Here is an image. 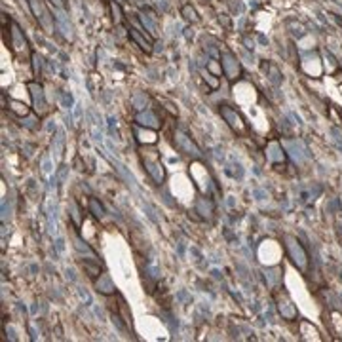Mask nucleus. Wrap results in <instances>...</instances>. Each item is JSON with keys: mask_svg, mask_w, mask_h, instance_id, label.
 Returning <instances> with one entry per match:
<instances>
[{"mask_svg": "<svg viewBox=\"0 0 342 342\" xmlns=\"http://www.w3.org/2000/svg\"><path fill=\"white\" fill-rule=\"evenodd\" d=\"M223 116L227 118V122L230 124V128H232L234 131H238V133H244V131H245V122L234 113L232 109H223Z\"/></svg>", "mask_w": 342, "mask_h": 342, "instance_id": "f257e3e1", "label": "nucleus"}, {"mask_svg": "<svg viewBox=\"0 0 342 342\" xmlns=\"http://www.w3.org/2000/svg\"><path fill=\"white\" fill-rule=\"evenodd\" d=\"M29 90L33 93V101H34V109L38 114L46 113V101H44V93H42V88L36 86V84H29Z\"/></svg>", "mask_w": 342, "mask_h": 342, "instance_id": "f03ea898", "label": "nucleus"}, {"mask_svg": "<svg viewBox=\"0 0 342 342\" xmlns=\"http://www.w3.org/2000/svg\"><path fill=\"white\" fill-rule=\"evenodd\" d=\"M145 167H147V173L152 175V179L156 182H162L165 179V173L162 169V163L160 162H150V160H145Z\"/></svg>", "mask_w": 342, "mask_h": 342, "instance_id": "7ed1b4c3", "label": "nucleus"}, {"mask_svg": "<svg viewBox=\"0 0 342 342\" xmlns=\"http://www.w3.org/2000/svg\"><path fill=\"white\" fill-rule=\"evenodd\" d=\"M95 287H97V291L103 293V295H114V293H116V287L111 283V277H109L107 274H101V276H99Z\"/></svg>", "mask_w": 342, "mask_h": 342, "instance_id": "20e7f679", "label": "nucleus"}, {"mask_svg": "<svg viewBox=\"0 0 342 342\" xmlns=\"http://www.w3.org/2000/svg\"><path fill=\"white\" fill-rule=\"evenodd\" d=\"M90 213H93L95 217H103V215H105V209H103V205L99 204L95 198H90Z\"/></svg>", "mask_w": 342, "mask_h": 342, "instance_id": "39448f33", "label": "nucleus"}, {"mask_svg": "<svg viewBox=\"0 0 342 342\" xmlns=\"http://www.w3.org/2000/svg\"><path fill=\"white\" fill-rule=\"evenodd\" d=\"M82 266H84V270L88 272L90 277H97V276H101V268H99V264H97V266H93V264H90L88 261H84V262H82Z\"/></svg>", "mask_w": 342, "mask_h": 342, "instance_id": "423d86ee", "label": "nucleus"}, {"mask_svg": "<svg viewBox=\"0 0 342 342\" xmlns=\"http://www.w3.org/2000/svg\"><path fill=\"white\" fill-rule=\"evenodd\" d=\"M130 34H131V38H133L135 42H139V44H141V48H143V49H147V51H152V48H150V42H145V40H143V38L137 34L133 29H130Z\"/></svg>", "mask_w": 342, "mask_h": 342, "instance_id": "0eeeda50", "label": "nucleus"}, {"mask_svg": "<svg viewBox=\"0 0 342 342\" xmlns=\"http://www.w3.org/2000/svg\"><path fill=\"white\" fill-rule=\"evenodd\" d=\"M182 16H184V19H188V21H198V16H196L194 8H190V6H184V8H182Z\"/></svg>", "mask_w": 342, "mask_h": 342, "instance_id": "6e6552de", "label": "nucleus"}, {"mask_svg": "<svg viewBox=\"0 0 342 342\" xmlns=\"http://www.w3.org/2000/svg\"><path fill=\"white\" fill-rule=\"evenodd\" d=\"M12 111H16L17 114L27 116V114H29V107H27V105H23V103H12Z\"/></svg>", "mask_w": 342, "mask_h": 342, "instance_id": "1a4fd4ad", "label": "nucleus"}]
</instances>
